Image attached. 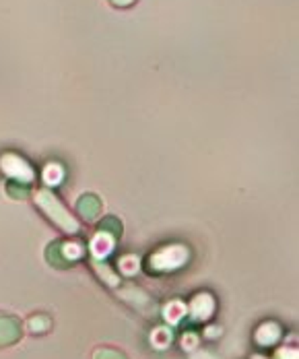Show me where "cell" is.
<instances>
[{"mask_svg":"<svg viewBox=\"0 0 299 359\" xmlns=\"http://www.w3.org/2000/svg\"><path fill=\"white\" fill-rule=\"evenodd\" d=\"M97 227H99V229H97L99 233L110 235L112 240H118V237L122 235V224H120L116 217H105V219H101Z\"/></svg>","mask_w":299,"mask_h":359,"instance_id":"8992f818","label":"cell"},{"mask_svg":"<svg viewBox=\"0 0 299 359\" xmlns=\"http://www.w3.org/2000/svg\"><path fill=\"white\" fill-rule=\"evenodd\" d=\"M36 205L38 209L43 213V217L50 221L52 225H56L60 231H64L66 235H77L79 233V221L66 211V207L48 190V188H42L36 192Z\"/></svg>","mask_w":299,"mask_h":359,"instance_id":"6da1fadb","label":"cell"},{"mask_svg":"<svg viewBox=\"0 0 299 359\" xmlns=\"http://www.w3.org/2000/svg\"><path fill=\"white\" fill-rule=\"evenodd\" d=\"M110 2H112V4H116V6H122V8H124V6H130V4H134L136 0H110Z\"/></svg>","mask_w":299,"mask_h":359,"instance_id":"8fae6325","label":"cell"},{"mask_svg":"<svg viewBox=\"0 0 299 359\" xmlns=\"http://www.w3.org/2000/svg\"><path fill=\"white\" fill-rule=\"evenodd\" d=\"M50 326H52V322H50L48 316L36 314L34 318H29V330H31L34 335H43V332H48Z\"/></svg>","mask_w":299,"mask_h":359,"instance_id":"ba28073f","label":"cell"},{"mask_svg":"<svg viewBox=\"0 0 299 359\" xmlns=\"http://www.w3.org/2000/svg\"><path fill=\"white\" fill-rule=\"evenodd\" d=\"M45 258L52 267L56 269H68L75 265L77 254H73V244H62V242H52L45 250Z\"/></svg>","mask_w":299,"mask_h":359,"instance_id":"7a4b0ae2","label":"cell"},{"mask_svg":"<svg viewBox=\"0 0 299 359\" xmlns=\"http://www.w3.org/2000/svg\"><path fill=\"white\" fill-rule=\"evenodd\" d=\"M23 337V326L19 318L0 312V347L15 345Z\"/></svg>","mask_w":299,"mask_h":359,"instance_id":"277c9868","label":"cell"},{"mask_svg":"<svg viewBox=\"0 0 299 359\" xmlns=\"http://www.w3.org/2000/svg\"><path fill=\"white\" fill-rule=\"evenodd\" d=\"M213 300H211L207 293H200V295L192 302V310H194V312L198 310V318H207V316L213 312Z\"/></svg>","mask_w":299,"mask_h":359,"instance_id":"52a82bcc","label":"cell"},{"mask_svg":"<svg viewBox=\"0 0 299 359\" xmlns=\"http://www.w3.org/2000/svg\"><path fill=\"white\" fill-rule=\"evenodd\" d=\"M188 258V252L186 248L182 246H171V248H166L161 252H157L153 258H151V267L159 270H170L175 269V267H182Z\"/></svg>","mask_w":299,"mask_h":359,"instance_id":"3957f363","label":"cell"},{"mask_svg":"<svg viewBox=\"0 0 299 359\" xmlns=\"http://www.w3.org/2000/svg\"><path fill=\"white\" fill-rule=\"evenodd\" d=\"M93 359H129L116 347H99L93 351Z\"/></svg>","mask_w":299,"mask_h":359,"instance_id":"9c48e42d","label":"cell"},{"mask_svg":"<svg viewBox=\"0 0 299 359\" xmlns=\"http://www.w3.org/2000/svg\"><path fill=\"white\" fill-rule=\"evenodd\" d=\"M6 190L13 194V198H27V196H29V186H27V182L15 180V184L10 182V184L6 186Z\"/></svg>","mask_w":299,"mask_h":359,"instance_id":"30bf717a","label":"cell"},{"mask_svg":"<svg viewBox=\"0 0 299 359\" xmlns=\"http://www.w3.org/2000/svg\"><path fill=\"white\" fill-rule=\"evenodd\" d=\"M77 211H79V217L83 221L93 224L101 215V200L95 194H83L77 203Z\"/></svg>","mask_w":299,"mask_h":359,"instance_id":"5b68a950","label":"cell"}]
</instances>
